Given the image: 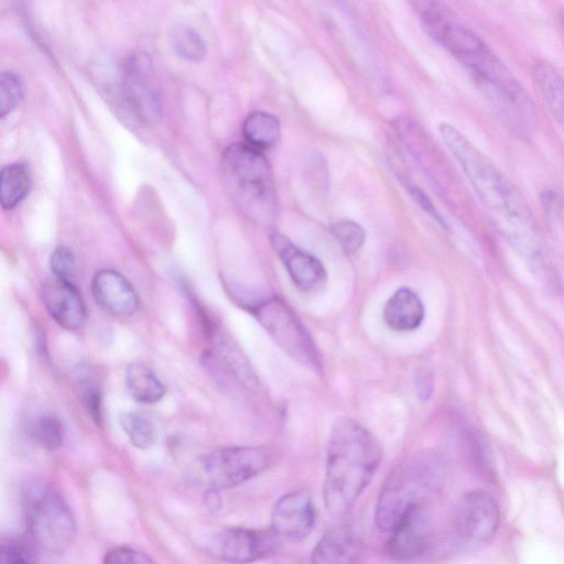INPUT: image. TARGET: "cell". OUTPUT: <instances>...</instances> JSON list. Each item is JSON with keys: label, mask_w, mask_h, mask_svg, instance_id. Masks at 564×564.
Returning a JSON list of instances; mask_svg holds the SVG:
<instances>
[{"label": "cell", "mask_w": 564, "mask_h": 564, "mask_svg": "<svg viewBox=\"0 0 564 564\" xmlns=\"http://www.w3.org/2000/svg\"><path fill=\"white\" fill-rule=\"evenodd\" d=\"M427 34L467 70L489 107L518 135L529 134L535 111L522 85L490 47L444 3L415 1Z\"/></svg>", "instance_id": "6da1fadb"}, {"label": "cell", "mask_w": 564, "mask_h": 564, "mask_svg": "<svg viewBox=\"0 0 564 564\" xmlns=\"http://www.w3.org/2000/svg\"><path fill=\"white\" fill-rule=\"evenodd\" d=\"M444 144L460 165L498 227L519 249L535 252L539 237L532 213L514 185L458 129L438 126Z\"/></svg>", "instance_id": "7a4b0ae2"}, {"label": "cell", "mask_w": 564, "mask_h": 564, "mask_svg": "<svg viewBox=\"0 0 564 564\" xmlns=\"http://www.w3.org/2000/svg\"><path fill=\"white\" fill-rule=\"evenodd\" d=\"M382 449L377 437L350 417L335 421L328 440L324 503L334 517L347 513L379 468Z\"/></svg>", "instance_id": "3957f363"}, {"label": "cell", "mask_w": 564, "mask_h": 564, "mask_svg": "<svg viewBox=\"0 0 564 564\" xmlns=\"http://www.w3.org/2000/svg\"><path fill=\"white\" fill-rule=\"evenodd\" d=\"M444 479V460L434 452L422 451L406 457L390 473L379 491L377 527L391 532L408 514L423 508Z\"/></svg>", "instance_id": "277c9868"}, {"label": "cell", "mask_w": 564, "mask_h": 564, "mask_svg": "<svg viewBox=\"0 0 564 564\" xmlns=\"http://www.w3.org/2000/svg\"><path fill=\"white\" fill-rule=\"evenodd\" d=\"M225 188L235 205L252 220L268 224L276 210L270 164L262 152L247 143L228 147L221 158Z\"/></svg>", "instance_id": "5b68a950"}, {"label": "cell", "mask_w": 564, "mask_h": 564, "mask_svg": "<svg viewBox=\"0 0 564 564\" xmlns=\"http://www.w3.org/2000/svg\"><path fill=\"white\" fill-rule=\"evenodd\" d=\"M22 507L26 525L40 546L59 554L72 545L75 518L54 487L41 480L29 481L22 490Z\"/></svg>", "instance_id": "8992f818"}, {"label": "cell", "mask_w": 564, "mask_h": 564, "mask_svg": "<svg viewBox=\"0 0 564 564\" xmlns=\"http://www.w3.org/2000/svg\"><path fill=\"white\" fill-rule=\"evenodd\" d=\"M274 459V453L263 446L224 447L197 458L191 477L207 489H228L263 473Z\"/></svg>", "instance_id": "52a82bcc"}, {"label": "cell", "mask_w": 564, "mask_h": 564, "mask_svg": "<svg viewBox=\"0 0 564 564\" xmlns=\"http://www.w3.org/2000/svg\"><path fill=\"white\" fill-rule=\"evenodd\" d=\"M248 310L276 345L302 366L319 371L321 359L308 332L293 310L275 296L254 299Z\"/></svg>", "instance_id": "ba28073f"}, {"label": "cell", "mask_w": 564, "mask_h": 564, "mask_svg": "<svg viewBox=\"0 0 564 564\" xmlns=\"http://www.w3.org/2000/svg\"><path fill=\"white\" fill-rule=\"evenodd\" d=\"M500 510L495 497L474 489L462 496L454 517V527L460 540L469 544L489 542L498 531Z\"/></svg>", "instance_id": "9c48e42d"}, {"label": "cell", "mask_w": 564, "mask_h": 564, "mask_svg": "<svg viewBox=\"0 0 564 564\" xmlns=\"http://www.w3.org/2000/svg\"><path fill=\"white\" fill-rule=\"evenodd\" d=\"M280 539L270 530L227 528L216 534L209 552L230 564H249L272 555Z\"/></svg>", "instance_id": "30bf717a"}, {"label": "cell", "mask_w": 564, "mask_h": 564, "mask_svg": "<svg viewBox=\"0 0 564 564\" xmlns=\"http://www.w3.org/2000/svg\"><path fill=\"white\" fill-rule=\"evenodd\" d=\"M150 69L144 55L127 59L122 69L121 94L129 111L142 123H154L161 115V104L144 78Z\"/></svg>", "instance_id": "8fae6325"}, {"label": "cell", "mask_w": 564, "mask_h": 564, "mask_svg": "<svg viewBox=\"0 0 564 564\" xmlns=\"http://www.w3.org/2000/svg\"><path fill=\"white\" fill-rule=\"evenodd\" d=\"M315 524V509L306 490L282 496L271 513V531L278 539L297 542L306 539Z\"/></svg>", "instance_id": "7c38bea8"}, {"label": "cell", "mask_w": 564, "mask_h": 564, "mask_svg": "<svg viewBox=\"0 0 564 564\" xmlns=\"http://www.w3.org/2000/svg\"><path fill=\"white\" fill-rule=\"evenodd\" d=\"M270 241L294 285L303 292L322 289L327 280L323 263L311 253L294 246L286 237L274 232Z\"/></svg>", "instance_id": "4fadbf2b"}, {"label": "cell", "mask_w": 564, "mask_h": 564, "mask_svg": "<svg viewBox=\"0 0 564 564\" xmlns=\"http://www.w3.org/2000/svg\"><path fill=\"white\" fill-rule=\"evenodd\" d=\"M42 300L51 317L63 328L75 330L86 321V306L69 281L54 279L43 285Z\"/></svg>", "instance_id": "5bb4252c"}, {"label": "cell", "mask_w": 564, "mask_h": 564, "mask_svg": "<svg viewBox=\"0 0 564 564\" xmlns=\"http://www.w3.org/2000/svg\"><path fill=\"white\" fill-rule=\"evenodd\" d=\"M91 292L97 304L115 316L132 315L139 307L138 294L131 283L112 269H102L94 275Z\"/></svg>", "instance_id": "9a60e30c"}, {"label": "cell", "mask_w": 564, "mask_h": 564, "mask_svg": "<svg viewBox=\"0 0 564 564\" xmlns=\"http://www.w3.org/2000/svg\"><path fill=\"white\" fill-rule=\"evenodd\" d=\"M388 555L400 562L420 557L429 549L430 525L424 508L408 514L391 532Z\"/></svg>", "instance_id": "2e32d148"}, {"label": "cell", "mask_w": 564, "mask_h": 564, "mask_svg": "<svg viewBox=\"0 0 564 564\" xmlns=\"http://www.w3.org/2000/svg\"><path fill=\"white\" fill-rule=\"evenodd\" d=\"M362 553V541L348 524L327 530L312 551V564H357Z\"/></svg>", "instance_id": "e0dca14e"}, {"label": "cell", "mask_w": 564, "mask_h": 564, "mask_svg": "<svg viewBox=\"0 0 564 564\" xmlns=\"http://www.w3.org/2000/svg\"><path fill=\"white\" fill-rule=\"evenodd\" d=\"M205 332L214 347L239 381L250 390H257L258 378L235 339L203 310H198Z\"/></svg>", "instance_id": "ac0fdd59"}, {"label": "cell", "mask_w": 564, "mask_h": 564, "mask_svg": "<svg viewBox=\"0 0 564 564\" xmlns=\"http://www.w3.org/2000/svg\"><path fill=\"white\" fill-rule=\"evenodd\" d=\"M425 308L420 296L409 288H400L386 302L383 321L395 332H412L420 327Z\"/></svg>", "instance_id": "d6986e66"}, {"label": "cell", "mask_w": 564, "mask_h": 564, "mask_svg": "<svg viewBox=\"0 0 564 564\" xmlns=\"http://www.w3.org/2000/svg\"><path fill=\"white\" fill-rule=\"evenodd\" d=\"M533 84L553 116L554 120L563 123V83L557 70L546 62L539 61L532 68Z\"/></svg>", "instance_id": "ffe728a7"}, {"label": "cell", "mask_w": 564, "mask_h": 564, "mask_svg": "<svg viewBox=\"0 0 564 564\" xmlns=\"http://www.w3.org/2000/svg\"><path fill=\"white\" fill-rule=\"evenodd\" d=\"M126 383L131 397L140 403H155L160 401L165 393V387L155 372L141 362H134L128 366Z\"/></svg>", "instance_id": "44dd1931"}, {"label": "cell", "mask_w": 564, "mask_h": 564, "mask_svg": "<svg viewBox=\"0 0 564 564\" xmlns=\"http://www.w3.org/2000/svg\"><path fill=\"white\" fill-rule=\"evenodd\" d=\"M32 180L23 163L9 164L0 171V205L6 209L17 206L30 192Z\"/></svg>", "instance_id": "7402d4cb"}, {"label": "cell", "mask_w": 564, "mask_h": 564, "mask_svg": "<svg viewBox=\"0 0 564 564\" xmlns=\"http://www.w3.org/2000/svg\"><path fill=\"white\" fill-rule=\"evenodd\" d=\"M242 133L247 144L261 151L274 144L279 139L280 122L271 113L254 111L245 119Z\"/></svg>", "instance_id": "603a6c76"}, {"label": "cell", "mask_w": 564, "mask_h": 564, "mask_svg": "<svg viewBox=\"0 0 564 564\" xmlns=\"http://www.w3.org/2000/svg\"><path fill=\"white\" fill-rule=\"evenodd\" d=\"M119 421L134 447L147 449L154 445L156 431L150 420L134 412H123L120 414Z\"/></svg>", "instance_id": "cb8c5ba5"}, {"label": "cell", "mask_w": 564, "mask_h": 564, "mask_svg": "<svg viewBox=\"0 0 564 564\" xmlns=\"http://www.w3.org/2000/svg\"><path fill=\"white\" fill-rule=\"evenodd\" d=\"M172 44L175 52L186 61L199 62L205 57V42L191 26H175L172 31Z\"/></svg>", "instance_id": "d4e9b609"}, {"label": "cell", "mask_w": 564, "mask_h": 564, "mask_svg": "<svg viewBox=\"0 0 564 564\" xmlns=\"http://www.w3.org/2000/svg\"><path fill=\"white\" fill-rule=\"evenodd\" d=\"M33 441L47 451L58 449L63 444V425L53 415L39 416L30 429Z\"/></svg>", "instance_id": "484cf974"}, {"label": "cell", "mask_w": 564, "mask_h": 564, "mask_svg": "<svg viewBox=\"0 0 564 564\" xmlns=\"http://www.w3.org/2000/svg\"><path fill=\"white\" fill-rule=\"evenodd\" d=\"M23 96L21 78L12 72H0V118L10 115Z\"/></svg>", "instance_id": "4316f807"}, {"label": "cell", "mask_w": 564, "mask_h": 564, "mask_svg": "<svg viewBox=\"0 0 564 564\" xmlns=\"http://www.w3.org/2000/svg\"><path fill=\"white\" fill-rule=\"evenodd\" d=\"M332 234L339 246L348 253L357 252L366 240V231L354 220H339L332 227Z\"/></svg>", "instance_id": "83f0119b"}, {"label": "cell", "mask_w": 564, "mask_h": 564, "mask_svg": "<svg viewBox=\"0 0 564 564\" xmlns=\"http://www.w3.org/2000/svg\"><path fill=\"white\" fill-rule=\"evenodd\" d=\"M78 397L89 416L100 425L102 422V397L99 386L91 379L80 381Z\"/></svg>", "instance_id": "f1b7e54d"}, {"label": "cell", "mask_w": 564, "mask_h": 564, "mask_svg": "<svg viewBox=\"0 0 564 564\" xmlns=\"http://www.w3.org/2000/svg\"><path fill=\"white\" fill-rule=\"evenodd\" d=\"M50 265L55 279L72 282L76 268L75 254L67 247H57L51 256Z\"/></svg>", "instance_id": "f546056e"}, {"label": "cell", "mask_w": 564, "mask_h": 564, "mask_svg": "<svg viewBox=\"0 0 564 564\" xmlns=\"http://www.w3.org/2000/svg\"><path fill=\"white\" fill-rule=\"evenodd\" d=\"M305 170L311 184L322 193H325L328 188V173L324 158L318 153L308 155Z\"/></svg>", "instance_id": "4dcf8cb0"}, {"label": "cell", "mask_w": 564, "mask_h": 564, "mask_svg": "<svg viewBox=\"0 0 564 564\" xmlns=\"http://www.w3.org/2000/svg\"><path fill=\"white\" fill-rule=\"evenodd\" d=\"M400 178L401 184L408 191L412 200L427 215L434 218L442 226H445V221L440 215L438 210L430 199V197L415 184H413L410 180H406L404 176H398Z\"/></svg>", "instance_id": "1f68e13d"}, {"label": "cell", "mask_w": 564, "mask_h": 564, "mask_svg": "<svg viewBox=\"0 0 564 564\" xmlns=\"http://www.w3.org/2000/svg\"><path fill=\"white\" fill-rule=\"evenodd\" d=\"M0 564H33L25 552L13 544H0Z\"/></svg>", "instance_id": "d6a6232c"}, {"label": "cell", "mask_w": 564, "mask_h": 564, "mask_svg": "<svg viewBox=\"0 0 564 564\" xmlns=\"http://www.w3.org/2000/svg\"><path fill=\"white\" fill-rule=\"evenodd\" d=\"M131 550L128 546L113 547L105 555L102 564H128Z\"/></svg>", "instance_id": "836d02e7"}, {"label": "cell", "mask_w": 564, "mask_h": 564, "mask_svg": "<svg viewBox=\"0 0 564 564\" xmlns=\"http://www.w3.org/2000/svg\"><path fill=\"white\" fill-rule=\"evenodd\" d=\"M432 375L429 371H423L417 380L419 394L422 400H427L433 390Z\"/></svg>", "instance_id": "e575fe53"}, {"label": "cell", "mask_w": 564, "mask_h": 564, "mask_svg": "<svg viewBox=\"0 0 564 564\" xmlns=\"http://www.w3.org/2000/svg\"><path fill=\"white\" fill-rule=\"evenodd\" d=\"M541 200L545 212L555 215L557 207H560V200L556 193L546 189L541 194Z\"/></svg>", "instance_id": "d590c367"}, {"label": "cell", "mask_w": 564, "mask_h": 564, "mask_svg": "<svg viewBox=\"0 0 564 564\" xmlns=\"http://www.w3.org/2000/svg\"><path fill=\"white\" fill-rule=\"evenodd\" d=\"M204 502L209 510L217 511L221 506V497L219 495V490L207 489Z\"/></svg>", "instance_id": "8d00e7d4"}, {"label": "cell", "mask_w": 564, "mask_h": 564, "mask_svg": "<svg viewBox=\"0 0 564 564\" xmlns=\"http://www.w3.org/2000/svg\"><path fill=\"white\" fill-rule=\"evenodd\" d=\"M128 564H155V563L147 554L132 549Z\"/></svg>", "instance_id": "74e56055"}]
</instances>
